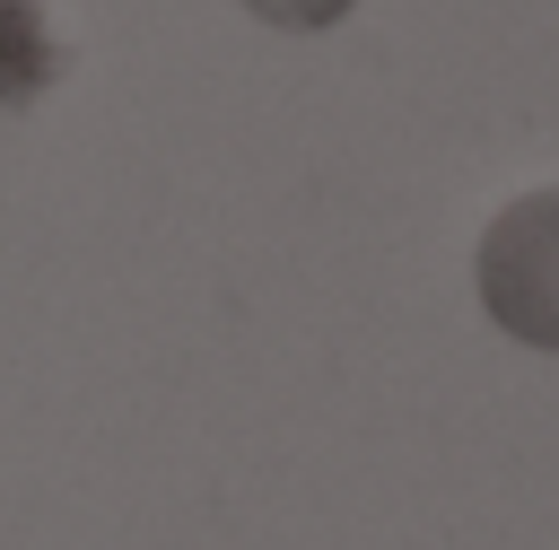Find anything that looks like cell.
Instances as JSON below:
<instances>
[{
  "mask_svg": "<svg viewBox=\"0 0 559 550\" xmlns=\"http://www.w3.org/2000/svg\"><path fill=\"white\" fill-rule=\"evenodd\" d=\"M262 26H280V35H323V26H341L358 0H245Z\"/></svg>",
  "mask_w": 559,
  "mask_h": 550,
  "instance_id": "obj_2",
  "label": "cell"
},
{
  "mask_svg": "<svg viewBox=\"0 0 559 550\" xmlns=\"http://www.w3.org/2000/svg\"><path fill=\"white\" fill-rule=\"evenodd\" d=\"M472 288H480V314L515 349L559 358V183H533L489 210L472 244Z\"/></svg>",
  "mask_w": 559,
  "mask_h": 550,
  "instance_id": "obj_1",
  "label": "cell"
}]
</instances>
